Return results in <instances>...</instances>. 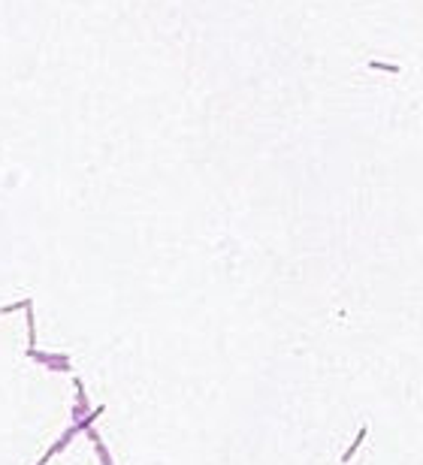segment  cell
Listing matches in <instances>:
<instances>
[{
	"label": "cell",
	"instance_id": "obj_1",
	"mask_svg": "<svg viewBox=\"0 0 423 465\" xmlns=\"http://www.w3.org/2000/svg\"><path fill=\"white\" fill-rule=\"evenodd\" d=\"M366 432H369V426H363V429H360V432H357V438H354V444H351V447H348V450H345V456H342V462H351V459H354V453L360 450V444H363V438H366Z\"/></svg>",
	"mask_w": 423,
	"mask_h": 465
}]
</instances>
